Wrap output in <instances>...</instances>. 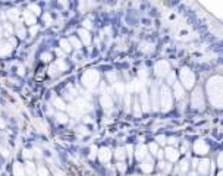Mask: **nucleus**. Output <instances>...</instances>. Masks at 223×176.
Instances as JSON below:
<instances>
[{
	"label": "nucleus",
	"mask_w": 223,
	"mask_h": 176,
	"mask_svg": "<svg viewBox=\"0 0 223 176\" xmlns=\"http://www.w3.org/2000/svg\"><path fill=\"white\" fill-rule=\"evenodd\" d=\"M209 95L210 101L213 103L214 107L220 109L222 107V78L220 76H214L209 81Z\"/></svg>",
	"instance_id": "f257e3e1"
},
{
	"label": "nucleus",
	"mask_w": 223,
	"mask_h": 176,
	"mask_svg": "<svg viewBox=\"0 0 223 176\" xmlns=\"http://www.w3.org/2000/svg\"><path fill=\"white\" fill-rule=\"evenodd\" d=\"M160 106H161V110L163 112H169L172 109V104H173V101H172V95H170V90L167 87H163L160 91Z\"/></svg>",
	"instance_id": "f03ea898"
},
{
	"label": "nucleus",
	"mask_w": 223,
	"mask_h": 176,
	"mask_svg": "<svg viewBox=\"0 0 223 176\" xmlns=\"http://www.w3.org/2000/svg\"><path fill=\"white\" fill-rule=\"evenodd\" d=\"M82 84L87 88H94L98 84V73L96 71H87L82 75Z\"/></svg>",
	"instance_id": "7ed1b4c3"
},
{
	"label": "nucleus",
	"mask_w": 223,
	"mask_h": 176,
	"mask_svg": "<svg viewBox=\"0 0 223 176\" xmlns=\"http://www.w3.org/2000/svg\"><path fill=\"white\" fill-rule=\"evenodd\" d=\"M181 81L184 84L185 88H192L194 87V82H195V75L192 72L189 71L188 68H184L182 71H181Z\"/></svg>",
	"instance_id": "20e7f679"
},
{
	"label": "nucleus",
	"mask_w": 223,
	"mask_h": 176,
	"mask_svg": "<svg viewBox=\"0 0 223 176\" xmlns=\"http://www.w3.org/2000/svg\"><path fill=\"white\" fill-rule=\"evenodd\" d=\"M191 104L194 109H200L203 110L204 107V98H203V91L201 88H195V91L191 95Z\"/></svg>",
	"instance_id": "39448f33"
},
{
	"label": "nucleus",
	"mask_w": 223,
	"mask_h": 176,
	"mask_svg": "<svg viewBox=\"0 0 223 176\" xmlns=\"http://www.w3.org/2000/svg\"><path fill=\"white\" fill-rule=\"evenodd\" d=\"M169 63L165 62V60H161V62H157L154 66V73L157 76H166L167 75V72H169Z\"/></svg>",
	"instance_id": "423d86ee"
},
{
	"label": "nucleus",
	"mask_w": 223,
	"mask_h": 176,
	"mask_svg": "<svg viewBox=\"0 0 223 176\" xmlns=\"http://www.w3.org/2000/svg\"><path fill=\"white\" fill-rule=\"evenodd\" d=\"M194 150H195L197 154L204 156V154H207V153H209V144L206 143L204 139H198V141L194 144Z\"/></svg>",
	"instance_id": "0eeeda50"
},
{
	"label": "nucleus",
	"mask_w": 223,
	"mask_h": 176,
	"mask_svg": "<svg viewBox=\"0 0 223 176\" xmlns=\"http://www.w3.org/2000/svg\"><path fill=\"white\" fill-rule=\"evenodd\" d=\"M165 156L167 157V160H170V162H176L178 160V157H179V153H178V150L173 147H167V150H166Z\"/></svg>",
	"instance_id": "6e6552de"
},
{
	"label": "nucleus",
	"mask_w": 223,
	"mask_h": 176,
	"mask_svg": "<svg viewBox=\"0 0 223 176\" xmlns=\"http://www.w3.org/2000/svg\"><path fill=\"white\" fill-rule=\"evenodd\" d=\"M173 91H175V97H176V100H181V98H184L185 91H184V87L181 85L179 82H176V81H175Z\"/></svg>",
	"instance_id": "1a4fd4ad"
},
{
	"label": "nucleus",
	"mask_w": 223,
	"mask_h": 176,
	"mask_svg": "<svg viewBox=\"0 0 223 176\" xmlns=\"http://www.w3.org/2000/svg\"><path fill=\"white\" fill-rule=\"evenodd\" d=\"M151 104H153L154 110H157L159 106H160V103H159V91H157L156 87H153V90H151Z\"/></svg>",
	"instance_id": "9d476101"
},
{
	"label": "nucleus",
	"mask_w": 223,
	"mask_h": 176,
	"mask_svg": "<svg viewBox=\"0 0 223 176\" xmlns=\"http://www.w3.org/2000/svg\"><path fill=\"white\" fill-rule=\"evenodd\" d=\"M197 164H198L200 175H207V173H209V169H210V162L209 160H201V162L197 163Z\"/></svg>",
	"instance_id": "9b49d317"
},
{
	"label": "nucleus",
	"mask_w": 223,
	"mask_h": 176,
	"mask_svg": "<svg viewBox=\"0 0 223 176\" xmlns=\"http://www.w3.org/2000/svg\"><path fill=\"white\" fill-rule=\"evenodd\" d=\"M140 93H141V100H142V110H144V112H148V110H150V103H148L147 91L144 90V88H141Z\"/></svg>",
	"instance_id": "f8f14e48"
},
{
	"label": "nucleus",
	"mask_w": 223,
	"mask_h": 176,
	"mask_svg": "<svg viewBox=\"0 0 223 176\" xmlns=\"http://www.w3.org/2000/svg\"><path fill=\"white\" fill-rule=\"evenodd\" d=\"M12 46H13V44L10 43H2V41H0V56H6V54H9L10 52H12Z\"/></svg>",
	"instance_id": "ddd939ff"
},
{
	"label": "nucleus",
	"mask_w": 223,
	"mask_h": 176,
	"mask_svg": "<svg viewBox=\"0 0 223 176\" xmlns=\"http://www.w3.org/2000/svg\"><path fill=\"white\" fill-rule=\"evenodd\" d=\"M135 157L138 158V160H144V158L147 157V148L144 147V145H138L135 150Z\"/></svg>",
	"instance_id": "4468645a"
},
{
	"label": "nucleus",
	"mask_w": 223,
	"mask_h": 176,
	"mask_svg": "<svg viewBox=\"0 0 223 176\" xmlns=\"http://www.w3.org/2000/svg\"><path fill=\"white\" fill-rule=\"evenodd\" d=\"M98 157H100V160H102L103 163L104 162H109L110 160V157H112V153H110V150L109 148H102L100 150V153H98Z\"/></svg>",
	"instance_id": "2eb2a0df"
},
{
	"label": "nucleus",
	"mask_w": 223,
	"mask_h": 176,
	"mask_svg": "<svg viewBox=\"0 0 223 176\" xmlns=\"http://www.w3.org/2000/svg\"><path fill=\"white\" fill-rule=\"evenodd\" d=\"M78 35L81 37L84 44H87L88 46V44L91 43V37H90V33H88L87 29H79V31H78Z\"/></svg>",
	"instance_id": "dca6fc26"
},
{
	"label": "nucleus",
	"mask_w": 223,
	"mask_h": 176,
	"mask_svg": "<svg viewBox=\"0 0 223 176\" xmlns=\"http://www.w3.org/2000/svg\"><path fill=\"white\" fill-rule=\"evenodd\" d=\"M141 169H142V172H146V173H148V172L153 170V163H151L150 158H144V160H141Z\"/></svg>",
	"instance_id": "f3484780"
},
{
	"label": "nucleus",
	"mask_w": 223,
	"mask_h": 176,
	"mask_svg": "<svg viewBox=\"0 0 223 176\" xmlns=\"http://www.w3.org/2000/svg\"><path fill=\"white\" fill-rule=\"evenodd\" d=\"M13 173H15V176H27L24 166H22L21 163H15L13 164Z\"/></svg>",
	"instance_id": "a211bd4d"
},
{
	"label": "nucleus",
	"mask_w": 223,
	"mask_h": 176,
	"mask_svg": "<svg viewBox=\"0 0 223 176\" xmlns=\"http://www.w3.org/2000/svg\"><path fill=\"white\" fill-rule=\"evenodd\" d=\"M102 106L104 107V109H110L112 106H113V101H112L110 95L109 94H104L102 97Z\"/></svg>",
	"instance_id": "6ab92c4d"
},
{
	"label": "nucleus",
	"mask_w": 223,
	"mask_h": 176,
	"mask_svg": "<svg viewBox=\"0 0 223 176\" xmlns=\"http://www.w3.org/2000/svg\"><path fill=\"white\" fill-rule=\"evenodd\" d=\"M24 19L27 21V24H29V25L35 24V15H32L29 10H25L24 12Z\"/></svg>",
	"instance_id": "aec40b11"
},
{
	"label": "nucleus",
	"mask_w": 223,
	"mask_h": 176,
	"mask_svg": "<svg viewBox=\"0 0 223 176\" xmlns=\"http://www.w3.org/2000/svg\"><path fill=\"white\" fill-rule=\"evenodd\" d=\"M25 173H28L29 176L37 175V173H35V166H34V163L28 162L27 164H25Z\"/></svg>",
	"instance_id": "412c9836"
},
{
	"label": "nucleus",
	"mask_w": 223,
	"mask_h": 176,
	"mask_svg": "<svg viewBox=\"0 0 223 176\" xmlns=\"http://www.w3.org/2000/svg\"><path fill=\"white\" fill-rule=\"evenodd\" d=\"M53 104H54V107H56V109H59V110H65V109H66L65 101H63L62 98H59V97H56V98L53 100Z\"/></svg>",
	"instance_id": "4be33fe9"
},
{
	"label": "nucleus",
	"mask_w": 223,
	"mask_h": 176,
	"mask_svg": "<svg viewBox=\"0 0 223 176\" xmlns=\"http://www.w3.org/2000/svg\"><path fill=\"white\" fill-rule=\"evenodd\" d=\"M7 16H9L10 21L19 22V12H18V10H9V12H7Z\"/></svg>",
	"instance_id": "5701e85b"
},
{
	"label": "nucleus",
	"mask_w": 223,
	"mask_h": 176,
	"mask_svg": "<svg viewBox=\"0 0 223 176\" xmlns=\"http://www.w3.org/2000/svg\"><path fill=\"white\" fill-rule=\"evenodd\" d=\"M115 156H116V158L119 160V162H122V160H125V157H126L125 150H123V148H117L116 151H115Z\"/></svg>",
	"instance_id": "b1692460"
},
{
	"label": "nucleus",
	"mask_w": 223,
	"mask_h": 176,
	"mask_svg": "<svg viewBox=\"0 0 223 176\" xmlns=\"http://www.w3.org/2000/svg\"><path fill=\"white\" fill-rule=\"evenodd\" d=\"M60 46H62V48H63V52H65V53H69L71 50H72V47H71L69 41H66V40H62V41H60Z\"/></svg>",
	"instance_id": "393cba45"
},
{
	"label": "nucleus",
	"mask_w": 223,
	"mask_h": 176,
	"mask_svg": "<svg viewBox=\"0 0 223 176\" xmlns=\"http://www.w3.org/2000/svg\"><path fill=\"white\" fill-rule=\"evenodd\" d=\"M56 119H57V122H60V123H68V116L65 113H57L56 114Z\"/></svg>",
	"instance_id": "a878e982"
},
{
	"label": "nucleus",
	"mask_w": 223,
	"mask_h": 176,
	"mask_svg": "<svg viewBox=\"0 0 223 176\" xmlns=\"http://www.w3.org/2000/svg\"><path fill=\"white\" fill-rule=\"evenodd\" d=\"M16 34H18V37L19 38H24L27 31H25V28L22 27V25H18V27H16Z\"/></svg>",
	"instance_id": "bb28decb"
},
{
	"label": "nucleus",
	"mask_w": 223,
	"mask_h": 176,
	"mask_svg": "<svg viewBox=\"0 0 223 176\" xmlns=\"http://www.w3.org/2000/svg\"><path fill=\"white\" fill-rule=\"evenodd\" d=\"M106 78H107V79H109L110 82H116V81H117L116 72H107V73H106Z\"/></svg>",
	"instance_id": "cd10ccee"
},
{
	"label": "nucleus",
	"mask_w": 223,
	"mask_h": 176,
	"mask_svg": "<svg viewBox=\"0 0 223 176\" xmlns=\"http://www.w3.org/2000/svg\"><path fill=\"white\" fill-rule=\"evenodd\" d=\"M40 6H37V5H31L29 6V12H31V13L32 15H35V16H37V15H40Z\"/></svg>",
	"instance_id": "c85d7f7f"
},
{
	"label": "nucleus",
	"mask_w": 223,
	"mask_h": 176,
	"mask_svg": "<svg viewBox=\"0 0 223 176\" xmlns=\"http://www.w3.org/2000/svg\"><path fill=\"white\" fill-rule=\"evenodd\" d=\"M175 72H167V84H175Z\"/></svg>",
	"instance_id": "c756f323"
},
{
	"label": "nucleus",
	"mask_w": 223,
	"mask_h": 176,
	"mask_svg": "<svg viewBox=\"0 0 223 176\" xmlns=\"http://www.w3.org/2000/svg\"><path fill=\"white\" fill-rule=\"evenodd\" d=\"M69 44H73V47H77V48H79V47H81V43L78 41L77 38H73V37H71V38H69Z\"/></svg>",
	"instance_id": "7c9ffc66"
},
{
	"label": "nucleus",
	"mask_w": 223,
	"mask_h": 176,
	"mask_svg": "<svg viewBox=\"0 0 223 176\" xmlns=\"http://www.w3.org/2000/svg\"><path fill=\"white\" fill-rule=\"evenodd\" d=\"M38 175L40 176H49V170H47L44 166H40L38 167Z\"/></svg>",
	"instance_id": "2f4dec72"
},
{
	"label": "nucleus",
	"mask_w": 223,
	"mask_h": 176,
	"mask_svg": "<svg viewBox=\"0 0 223 176\" xmlns=\"http://www.w3.org/2000/svg\"><path fill=\"white\" fill-rule=\"evenodd\" d=\"M123 90H125V87H123V84H121V82H117L116 84V93L119 95L123 94Z\"/></svg>",
	"instance_id": "473e14b6"
},
{
	"label": "nucleus",
	"mask_w": 223,
	"mask_h": 176,
	"mask_svg": "<svg viewBox=\"0 0 223 176\" xmlns=\"http://www.w3.org/2000/svg\"><path fill=\"white\" fill-rule=\"evenodd\" d=\"M148 150H150V153L151 154H153V156H156V153H157V150H159V148H157V144H150V145H148Z\"/></svg>",
	"instance_id": "72a5a7b5"
},
{
	"label": "nucleus",
	"mask_w": 223,
	"mask_h": 176,
	"mask_svg": "<svg viewBox=\"0 0 223 176\" xmlns=\"http://www.w3.org/2000/svg\"><path fill=\"white\" fill-rule=\"evenodd\" d=\"M160 167H161V170H165L166 173H167V172H170V164H169V163L161 162V163H160Z\"/></svg>",
	"instance_id": "f704fd0d"
},
{
	"label": "nucleus",
	"mask_w": 223,
	"mask_h": 176,
	"mask_svg": "<svg viewBox=\"0 0 223 176\" xmlns=\"http://www.w3.org/2000/svg\"><path fill=\"white\" fill-rule=\"evenodd\" d=\"M134 113H135V116H140L141 114V107L138 104V101H135V104H134Z\"/></svg>",
	"instance_id": "c9c22d12"
},
{
	"label": "nucleus",
	"mask_w": 223,
	"mask_h": 176,
	"mask_svg": "<svg viewBox=\"0 0 223 176\" xmlns=\"http://www.w3.org/2000/svg\"><path fill=\"white\" fill-rule=\"evenodd\" d=\"M188 167H189L188 160H182V163H181V170H182V172H186V170H188Z\"/></svg>",
	"instance_id": "e433bc0d"
},
{
	"label": "nucleus",
	"mask_w": 223,
	"mask_h": 176,
	"mask_svg": "<svg viewBox=\"0 0 223 176\" xmlns=\"http://www.w3.org/2000/svg\"><path fill=\"white\" fill-rule=\"evenodd\" d=\"M52 170H53V173L56 176H65V172H62V170H59V169H56V167H52Z\"/></svg>",
	"instance_id": "4c0bfd02"
},
{
	"label": "nucleus",
	"mask_w": 223,
	"mask_h": 176,
	"mask_svg": "<svg viewBox=\"0 0 223 176\" xmlns=\"http://www.w3.org/2000/svg\"><path fill=\"white\" fill-rule=\"evenodd\" d=\"M156 139H157V144H161V145L166 144V137H163V135H159Z\"/></svg>",
	"instance_id": "58836bf2"
},
{
	"label": "nucleus",
	"mask_w": 223,
	"mask_h": 176,
	"mask_svg": "<svg viewBox=\"0 0 223 176\" xmlns=\"http://www.w3.org/2000/svg\"><path fill=\"white\" fill-rule=\"evenodd\" d=\"M22 154H24L25 158H31V157H32V154H31V151H29V150H24V153H22Z\"/></svg>",
	"instance_id": "ea45409f"
},
{
	"label": "nucleus",
	"mask_w": 223,
	"mask_h": 176,
	"mask_svg": "<svg viewBox=\"0 0 223 176\" xmlns=\"http://www.w3.org/2000/svg\"><path fill=\"white\" fill-rule=\"evenodd\" d=\"M41 57H43V60H44V62H50V59H52V56H50L49 53H47V54L44 53V54H43Z\"/></svg>",
	"instance_id": "a19ab883"
},
{
	"label": "nucleus",
	"mask_w": 223,
	"mask_h": 176,
	"mask_svg": "<svg viewBox=\"0 0 223 176\" xmlns=\"http://www.w3.org/2000/svg\"><path fill=\"white\" fill-rule=\"evenodd\" d=\"M126 109L128 110L131 109V95H128V97H126Z\"/></svg>",
	"instance_id": "79ce46f5"
},
{
	"label": "nucleus",
	"mask_w": 223,
	"mask_h": 176,
	"mask_svg": "<svg viewBox=\"0 0 223 176\" xmlns=\"http://www.w3.org/2000/svg\"><path fill=\"white\" fill-rule=\"evenodd\" d=\"M37 31H38V27H31V29H29L31 35H35V34H37Z\"/></svg>",
	"instance_id": "37998d69"
},
{
	"label": "nucleus",
	"mask_w": 223,
	"mask_h": 176,
	"mask_svg": "<svg viewBox=\"0 0 223 176\" xmlns=\"http://www.w3.org/2000/svg\"><path fill=\"white\" fill-rule=\"evenodd\" d=\"M0 151H2V154H3V157H7V156H9V153H7V150H6L5 147L0 148Z\"/></svg>",
	"instance_id": "c03bdc74"
},
{
	"label": "nucleus",
	"mask_w": 223,
	"mask_h": 176,
	"mask_svg": "<svg viewBox=\"0 0 223 176\" xmlns=\"http://www.w3.org/2000/svg\"><path fill=\"white\" fill-rule=\"evenodd\" d=\"M96 154H97V148H96V147H92L91 148V154H90V157H96Z\"/></svg>",
	"instance_id": "a18cd8bd"
},
{
	"label": "nucleus",
	"mask_w": 223,
	"mask_h": 176,
	"mask_svg": "<svg viewBox=\"0 0 223 176\" xmlns=\"http://www.w3.org/2000/svg\"><path fill=\"white\" fill-rule=\"evenodd\" d=\"M117 167H119V170H121V172H123V170H125V164H123L122 162H119V163H117Z\"/></svg>",
	"instance_id": "49530a36"
},
{
	"label": "nucleus",
	"mask_w": 223,
	"mask_h": 176,
	"mask_svg": "<svg viewBox=\"0 0 223 176\" xmlns=\"http://www.w3.org/2000/svg\"><path fill=\"white\" fill-rule=\"evenodd\" d=\"M85 126H79V128H78V132H82V133H88V131H85Z\"/></svg>",
	"instance_id": "de8ad7c7"
},
{
	"label": "nucleus",
	"mask_w": 223,
	"mask_h": 176,
	"mask_svg": "<svg viewBox=\"0 0 223 176\" xmlns=\"http://www.w3.org/2000/svg\"><path fill=\"white\" fill-rule=\"evenodd\" d=\"M126 151H128V154H126V156H129V157H131V156H132V147H131V145H128V147H126Z\"/></svg>",
	"instance_id": "09e8293b"
},
{
	"label": "nucleus",
	"mask_w": 223,
	"mask_h": 176,
	"mask_svg": "<svg viewBox=\"0 0 223 176\" xmlns=\"http://www.w3.org/2000/svg\"><path fill=\"white\" fill-rule=\"evenodd\" d=\"M84 27H85V29H90L91 28V22H90V21H85V22H84Z\"/></svg>",
	"instance_id": "8fccbe9b"
},
{
	"label": "nucleus",
	"mask_w": 223,
	"mask_h": 176,
	"mask_svg": "<svg viewBox=\"0 0 223 176\" xmlns=\"http://www.w3.org/2000/svg\"><path fill=\"white\" fill-rule=\"evenodd\" d=\"M217 166L219 167L223 166V164H222V154H219V157H217Z\"/></svg>",
	"instance_id": "3c124183"
},
{
	"label": "nucleus",
	"mask_w": 223,
	"mask_h": 176,
	"mask_svg": "<svg viewBox=\"0 0 223 176\" xmlns=\"http://www.w3.org/2000/svg\"><path fill=\"white\" fill-rule=\"evenodd\" d=\"M5 28L7 29L9 33H12V31H13V28H12V25H10V24H5Z\"/></svg>",
	"instance_id": "603ef678"
},
{
	"label": "nucleus",
	"mask_w": 223,
	"mask_h": 176,
	"mask_svg": "<svg viewBox=\"0 0 223 176\" xmlns=\"http://www.w3.org/2000/svg\"><path fill=\"white\" fill-rule=\"evenodd\" d=\"M34 154L37 156V157H41V151H40L38 148H34Z\"/></svg>",
	"instance_id": "864d4df0"
},
{
	"label": "nucleus",
	"mask_w": 223,
	"mask_h": 176,
	"mask_svg": "<svg viewBox=\"0 0 223 176\" xmlns=\"http://www.w3.org/2000/svg\"><path fill=\"white\" fill-rule=\"evenodd\" d=\"M44 21H46V22H52V18H50V15H44Z\"/></svg>",
	"instance_id": "5fc2aeb1"
},
{
	"label": "nucleus",
	"mask_w": 223,
	"mask_h": 176,
	"mask_svg": "<svg viewBox=\"0 0 223 176\" xmlns=\"http://www.w3.org/2000/svg\"><path fill=\"white\" fill-rule=\"evenodd\" d=\"M0 126H2V128L5 126V122H3V120H2V119H0Z\"/></svg>",
	"instance_id": "6e6d98bb"
},
{
	"label": "nucleus",
	"mask_w": 223,
	"mask_h": 176,
	"mask_svg": "<svg viewBox=\"0 0 223 176\" xmlns=\"http://www.w3.org/2000/svg\"><path fill=\"white\" fill-rule=\"evenodd\" d=\"M217 176H223V175H222V173H217Z\"/></svg>",
	"instance_id": "4d7b16f0"
},
{
	"label": "nucleus",
	"mask_w": 223,
	"mask_h": 176,
	"mask_svg": "<svg viewBox=\"0 0 223 176\" xmlns=\"http://www.w3.org/2000/svg\"><path fill=\"white\" fill-rule=\"evenodd\" d=\"M5 2H9V0H5Z\"/></svg>",
	"instance_id": "13d9d810"
}]
</instances>
